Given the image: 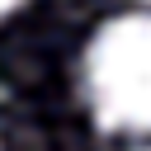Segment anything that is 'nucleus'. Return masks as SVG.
<instances>
[{
	"mask_svg": "<svg viewBox=\"0 0 151 151\" xmlns=\"http://www.w3.org/2000/svg\"><path fill=\"white\" fill-rule=\"evenodd\" d=\"M146 5H151V0H146Z\"/></svg>",
	"mask_w": 151,
	"mask_h": 151,
	"instance_id": "3",
	"label": "nucleus"
},
{
	"mask_svg": "<svg viewBox=\"0 0 151 151\" xmlns=\"http://www.w3.org/2000/svg\"><path fill=\"white\" fill-rule=\"evenodd\" d=\"M19 5H24V0H0V19H9V14L19 9Z\"/></svg>",
	"mask_w": 151,
	"mask_h": 151,
	"instance_id": "2",
	"label": "nucleus"
},
{
	"mask_svg": "<svg viewBox=\"0 0 151 151\" xmlns=\"http://www.w3.org/2000/svg\"><path fill=\"white\" fill-rule=\"evenodd\" d=\"M80 85L99 127L151 137V14L109 19L85 47Z\"/></svg>",
	"mask_w": 151,
	"mask_h": 151,
	"instance_id": "1",
	"label": "nucleus"
}]
</instances>
